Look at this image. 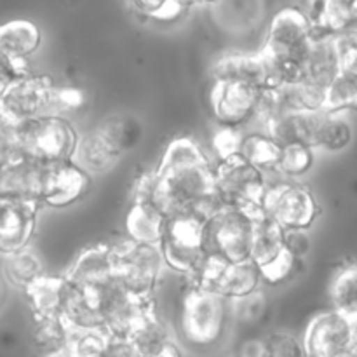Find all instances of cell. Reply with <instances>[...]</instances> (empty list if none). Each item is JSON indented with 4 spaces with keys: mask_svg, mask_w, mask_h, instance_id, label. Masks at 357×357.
Masks as SVG:
<instances>
[{
    "mask_svg": "<svg viewBox=\"0 0 357 357\" xmlns=\"http://www.w3.org/2000/svg\"><path fill=\"white\" fill-rule=\"evenodd\" d=\"M98 126L110 136L112 142L122 152H126L129 146H132L138 142V122H135L129 117H124V115H112V117H107L105 121H101Z\"/></svg>",
    "mask_w": 357,
    "mask_h": 357,
    "instance_id": "obj_37",
    "label": "cell"
},
{
    "mask_svg": "<svg viewBox=\"0 0 357 357\" xmlns=\"http://www.w3.org/2000/svg\"><path fill=\"white\" fill-rule=\"evenodd\" d=\"M108 281L86 286H70L66 282L68 288L63 303L61 321L68 330H94V328L105 330L103 303Z\"/></svg>",
    "mask_w": 357,
    "mask_h": 357,
    "instance_id": "obj_18",
    "label": "cell"
},
{
    "mask_svg": "<svg viewBox=\"0 0 357 357\" xmlns=\"http://www.w3.org/2000/svg\"><path fill=\"white\" fill-rule=\"evenodd\" d=\"M56 86L58 84L49 75L28 73L16 77L0 96V110L20 124L42 115L56 114Z\"/></svg>",
    "mask_w": 357,
    "mask_h": 357,
    "instance_id": "obj_11",
    "label": "cell"
},
{
    "mask_svg": "<svg viewBox=\"0 0 357 357\" xmlns=\"http://www.w3.org/2000/svg\"><path fill=\"white\" fill-rule=\"evenodd\" d=\"M44 167L17 157L0 167V197L38 201L42 190Z\"/></svg>",
    "mask_w": 357,
    "mask_h": 357,
    "instance_id": "obj_23",
    "label": "cell"
},
{
    "mask_svg": "<svg viewBox=\"0 0 357 357\" xmlns=\"http://www.w3.org/2000/svg\"><path fill=\"white\" fill-rule=\"evenodd\" d=\"M149 357H183V349H181V345L174 338V340L167 342L162 347L157 349L155 352H152Z\"/></svg>",
    "mask_w": 357,
    "mask_h": 357,
    "instance_id": "obj_48",
    "label": "cell"
},
{
    "mask_svg": "<svg viewBox=\"0 0 357 357\" xmlns=\"http://www.w3.org/2000/svg\"><path fill=\"white\" fill-rule=\"evenodd\" d=\"M155 309V298H139L132 295L114 275L105 289L103 328L110 337L129 338L136 324Z\"/></svg>",
    "mask_w": 357,
    "mask_h": 357,
    "instance_id": "obj_14",
    "label": "cell"
},
{
    "mask_svg": "<svg viewBox=\"0 0 357 357\" xmlns=\"http://www.w3.org/2000/svg\"><path fill=\"white\" fill-rule=\"evenodd\" d=\"M314 38L312 24L298 7H284L272 17L260 54L271 70L274 86L303 79Z\"/></svg>",
    "mask_w": 357,
    "mask_h": 357,
    "instance_id": "obj_2",
    "label": "cell"
},
{
    "mask_svg": "<svg viewBox=\"0 0 357 357\" xmlns=\"http://www.w3.org/2000/svg\"><path fill=\"white\" fill-rule=\"evenodd\" d=\"M352 6H354V10H356V16H357V0H352Z\"/></svg>",
    "mask_w": 357,
    "mask_h": 357,
    "instance_id": "obj_52",
    "label": "cell"
},
{
    "mask_svg": "<svg viewBox=\"0 0 357 357\" xmlns=\"http://www.w3.org/2000/svg\"><path fill=\"white\" fill-rule=\"evenodd\" d=\"M91 187H93V178L75 166L72 160L58 166L44 167L38 202L40 206H49L54 209L68 208L86 197Z\"/></svg>",
    "mask_w": 357,
    "mask_h": 357,
    "instance_id": "obj_17",
    "label": "cell"
},
{
    "mask_svg": "<svg viewBox=\"0 0 357 357\" xmlns=\"http://www.w3.org/2000/svg\"><path fill=\"white\" fill-rule=\"evenodd\" d=\"M340 66L333 84L326 91V112L344 114L357 110V28L335 35Z\"/></svg>",
    "mask_w": 357,
    "mask_h": 357,
    "instance_id": "obj_16",
    "label": "cell"
},
{
    "mask_svg": "<svg viewBox=\"0 0 357 357\" xmlns=\"http://www.w3.org/2000/svg\"><path fill=\"white\" fill-rule=\"evenodd\" d=\"M261 91L236 80L213 79L209 107L218 126L243 129L257 119Z\"/></svg>",
    "mask_w": 357,
    "mask_h": 357,
    "instance_id": "obj_13",
    "label": "cell"
},
{
    "mask_svg": "<svg viewBox=\"0 0 357 357\" xmlns=\"http://www.w3.org/2000/svg\"><path fill=\"white\" fill-rule=\"evenodd\" d=\"M2 293H3V289H2V281H0V298H2Z\"/></svg>",
    "mask_w": 357,
    "mask_h": 357,
    "instance_id": "obj_53",
    "label": "cell"
},
{
    "mask_svg": "<svg viewBox=\"0 0 357 357\" xmlns=\"http://www.w3.org/2000/svg\"><path fill=\"white\" fill-rule=\"evenodd\" d=\"M63 278L70 286L100 284L114 278L112 244H94L80 251Z\"/></svg>",
    "mask_w": 357,
    "mask_h": 357,
    "instance_id": "obj_24",
    "label": "cell"
},
{
    "mask_svg": "<svg viewBox=\"0 0 357 357\" xmlns=\"http://www.w3.org/2000/svg\"><path fill=\"white\" fill-rule=\"evenodd\" d=\"M354 138L352 126L349 124L344 114H331L326 112L323 126H321L319 138H317L316 150H324V152L337 153L347 149Z\"/></svg>",
    "mask_w": 357,
    "mask_h": 357,
    "instance_id": "obj_33",
    "label": "cell"
},
{
    "mask_svg": "<svg viewBox=\"0 0 357 357\" xmlns=\"http://www.w3.org/2000/svg\"><path fill=\"white\" fill-rule=\"evenodd\" d=\"M84 105V93L73 86H56L54 108L56 114L65 110H77Z\"/></svg>",
    "mask_w": 357,
    "mask_h": 357,
    "instance_id": "obj_44",
    "label": "cell"
},
{
    "mask_svg": "<svg viewBox=\"0 0 357 357\" xmlns=\"http://www.w3.org/2000/svg\"><path fill=\"white\" fill-rule=\"evenodd\" d=\"M153 173L152 202L166 216L194 213L208 220L223 206L215 188V166L192 136L171 139Z\"/></svg>",
    "mask_w": 357,
    "mask_h": 357,
    "instance_id": "obj_1",
    "label": "cell"
},
{
    "mask_svg": "<svg viewBox=\"0 0 357 357\" xmlns=\"http://www.w3.org/2000/svg\"><path fill=\"white\" fill-rule=\"evenodd\" d=\"M122 155L124 152L112 142L110 136L100 126H96L79 135L72 162L94 178L114 169Z\"/></svg>",
    "mask_w": 357,
    "mask_h": 357,
    "instance_id": "obj_21",
    "label": "cell"
},
{
    "mask_svg": "<svg viewBox=\"0 0 357 357\" xmlns=\"http://www.w3.org/2000/svg\"><path fill=\"white\" fill-rule=\"evenodd\" d=\"M167 216L153 202L132 201L124 218L126 239L139 244H157L164 236Z\"/></svg>",
    "mask_w": 357,
    "mask_h": 357,
    "instance_id": "obj_26",
    "label": "cell"
},
{
    "mask_svg": "<svg viewBox=\"0 0 357 357\" xmlns=\"http://www.w3.org/2000/svg\"><path fill=\"white\" fill-rule=\"evenodd\" d=\"M190 284L213 293L227 302H236L258 291L261 286V278L260 271L251 260L232 264L215 255H209L197 275L190 279Z\"/></svg>",
    "mask_w": 357,
    "mask_h": 357,
    "instance_id": "obj_10",
    "label": "cell"
},
{
    "mask_svg": "<svg viewBox=\"0 0 357 357\" xmlns=\"http://www.w3.org/2000/svg\"><path fill=\"white\" fill-rule=\"evenodd\" d=\"M42 42L40 30L28 20H13L0 24V58L6 59L14 75H28V58L38 51Z\"/></svg>",
    "mask_w": 357,
    "mask_h": 357,
    "instance_id": "obj_19",
    "label": "cell"
},
{
    "mask_svg": "<svg viewBox=\"0 0 357 357\" xmlns=\"http://www.w3.org/2000/svg\"><path fill=\"white\" fill-rule=\"evenodd\" d=\"M261 209L282 230H309L321 215L312 190L295 180L268 181Z\"/></svg>",
    "mask_w": 357,
    "mask_h": 357,
    "instance_id": "obj_8",
    "label": "cell"
},
{
    "mask_svg": "<svg viewBox=\"0 0 357 357\" xmlns=\"http://www.w3.org/2000/svg\"><path fill=\"white\" fill-rule=\"evenodd\" d=\"M131 6L143 16L157 21H173L180 17L188 7L211 0H129Z\"/></svg>",
    "mask_w": 357,
    "mask_h": 357,
    "instance_id": "obj_36",
    "label": "cell"
},
{
    "mask_svg": "<svg viewBox=\"0 0 357 357\" xmlns=\"http://www.w3.org/2000/svg\"><path fill=\"white\" fill-rule=\"evenodd\" d=\"M35 342L38 344L40 351H49V349H58L65 345L68 328L59 319H45L35 323Z\"/></svg>",
    "mask_w": 357,
    "mask_h": 357,
    "instance_id": "obj_40",
    "label": "cell"
},
{
    "mask_svg": "<svg viewBox=\"0 0 357 357\" xmlns=\"http://www.w3.org/2000/svg\"><path fill=\"white\" fill-rule=\"evenodd\" d=\"M110 335L101 328L94 330H68L65 351L68 357H103Z\"/></svg>",
    "mask_w": 357,
    "mask_h": 357,
    "instance_id": "obj_34",
    "label": "cell"
},
{
    "mask_svg": "<svg viewBox=\"0 0 357 357\" xmlns=\"http://www.w3.org/2000/svg\"><path fill=\"white\" fill-rule=\"evenodd\" d=\"M174 338L176 335H174L173 328L166 319L160 317L157 309L146 314L129 335V342L135 347L138 357H149L152 352H155L157 349Z\"/></svg>",
    "mask_w": 357,
    "mask_h": 357,
    "instance_id": "obj_29",
    "label": "cell"
},
{
    "mask_svg": "<svg viewBox=\"0 0 357 357\" xmlns=\"http://www.w3.org/2000/svg\"><path fill=\"white\" fill-rule=\"evenodd\" d=\"M340 66V54L335 35H316L303 66V80L326 89L333 84Z\"/></svg>",
    "mask_w": 357,
    "mask_h": 357,
    "instance_id": "obj_27",
    "label": "cell"
},
{
    "mask_svg": "<svg viewBox=\"0 0 357 357\" xmlns=\"http://www.w3.org/2000/svg\"><path fill=\"white\" fill-rule=\"evenodd\" d=\"M305 357H340L357 345V323L333 309L310 319L302 338Z\"/></svg>",
    "mask_w": 357,
    "mask_h": 357,
    "instance_id": "obj_12",
    "label": "cell"
},
{
    "mask_svg": "<svg viewBox=\"0 0 357 357\" xmlns=\"http://www.w3.org/2000/svg\"><path fill=\"white\" fill-rule=\"evenodd\" d=\"M243 139H244L243 129L223 128V126H218V129H216L215 135H213L211 138L213 152L216 153L218 160H225L234 155H239L241 146H243Z\"/></svg>",
    "mask_w": 357,
    "mask_h": 357,
    "instance_id": "obj_41",
    "label": "cell"
},
{
    "mask_svg": "<svg viewBox=\"0 0 357 357\" xmlns=\"http://www.w3.org/2000/svg\"><path fill=\"white\" fill-rule=\"evenodd\" d=\"M159 248L166 268L187 279H194L209 257L206 220L194 213L167 216Z\"/></svg>",
    "mask_w": 357,
    "mask_h": 357,
    "instance_id": "obj_5",
    "label": "cell"
},
{
    "mask_svg": "<svg viewBox=\"0 0 357 357\" xmlns=\"http://www.w3.org/2000/svg\"><path fill=\"white\" fill-rule=\"evenodd\" d=\"M17 157H20V153H17L16 145H14L13 142H9V139L0 136V167L9 164L10 160L17 159Z\"/></svg>",
    "mask_w": 357,
    "mask_h": 357,
    "instance_id": "obj_47",
    "label": "cell"
},
{
    "mask_svg": "<svg viewBox=\"0 0 357 357\" xmlns=\"http://www.w3.org/2000/svg\"><path fill=\"white\" fill-rule=\"evenodd\" d=\"M300 264H302V261H298L296 258H293L291 255L284 250L278 258H275L274 261L267 264L265 267L258 268V271H260L261 282H265V284H268V286L282 284V282H286V281H289L291 278H295Z\"/></svg>",
    "mask_w": 357,
    "mask_h": 357,
    "instance_id": "obj_39",
    "label": "cell"
},
{
    "mask_svg": "<svg viewBox=\"0 0 357 357\" xmlns=\"http://www.w3.org/2000/svg\"><path fill=\"white\" fill-rule=\"evenodd\" d=\"M260 356H261V340H253L244 344L239 357H260Z\"/></svg>",
    "mask_w": 357,
    "mask_h": 357,
    "instance_id": "obj_50",
    "label": "cell"
},
{
    "mask_svg": "<svg viewBox=\"0 0 357 357\" xmlns=\"http://www.w3.org/2000/svg\"><path fill=\"white\" fill-rule=\"evenodd\" d=\"M232 319L230 302L190 284L178 310L176 340L188 351L208 354L222 345Z\"/></svg>",
    "mask_w": 357,
    "mask_h": 357,
    "instance_id": "obj_3",
    "label": "cell"
},
{
    "mask_svg": "<svg viewBox=\"0 0 357 357\" xmlns=\"http://www.w3.org/2000/svg\"><path fill=\"white\" fill-rule=\"evenodd\" d=\"M103 357H138V354H136L129 338L110 337L107 352H105Z\"/></svg>",
    "mask_w": 357,
    "mask_h": 357,
    "instance_id": "obj_46",
    "label": "cell"
},
{
    "mask_svg": "<svg viewBox=\"0 0 357 357\" xmlns=\"http://www.w3.org/2000/svg\"><path fill=\"white\" fill-rule=\"evenodd\" d=\"M284 251V230L265 213L255 216L251 229V258L258 268L274 261Z\"/></svg>",
    "mask_w": 357,
    "mask_h": 357,
    "instance_id": "obj_28",
    "label": "cell"
},
{
    "mask_svg": "<svg viewBox=\"0 0 357 357\" xmlns=\"http://www.w3.org/2000/svg\"><path fill=\"white\" fill-rule=\"evenodd\" d=\"M260 357H305L302 340L288 331H274L261 340Z\"/></svg>",
    "mask_w": 357,
    "mask_h": 357,
    "instance_id": "obj_38",
    "label": "cell"
},
{
    "mask_svg": "<svg viewBox=\"0 0 357 357\" xmlns=\"http://www.w3.org/2000/svg\"><path fill=\"white\" fill-rule=\"evenodd\" d=\"M330 302L335 312L357 323V264H345L330 282Z\"/></svg>",
    "mask_w": 357,
    "mask_h": 357,
    "instance_id": "obj_30",
    "label": "cell"
},
{
    "mask_svg": "<svg viewBox=\"0 0 357 357\" xmlns=\"http://www.w3.org/2000/svg\"><path fill=\"white\" fill-rule=\"evenodd\" d=\"M213 79L236 80L257 89L274 86L271 70L260 52H227L213 65Z\"/></svg>",
    "mask_w": 357,
    "mask_h": 357,
    "instance_id": "obj_22",
    "label": "cell"
},
{
    "mask_svg": "<svg viewBox=\"0 0 357 357\" xmlns=\"http://www.w3.org/2000/svg\"><path fill=\"white\" fill-rule=\"evenodd\" d=\"M114 275L129 293L139 298H155L162 279V251L157 244H139L122 239L112 244Z\"/></svg>",
    "mask_w": 357,
    "mask_h": 357,
    "instance_id": "obj_6",
    "label": "cell"
},
{
    "mask_svg": "<svg viewBox=\"0 0 357 357\" xmlns=\"http://www.w3.org/2000/svg\"><path fill=\"white\" fill-rule=\"evenodd\" d=\"M324 115L326 112H281L261 128L281 146L300 143L316 150Z\"/></svg>",
    "mask_w": 357,
    "mask_h": 357,
    "instance_id": "obj_20",
    "label": "cell"
},
{
    "mask_svg": "<svg viewBox=\"0 0 357 357\" xmlns=\"http://www.w3.org/2000/svg\"><path fill=\"white\" fill-rule=\"evenodd\" d=\"M14 79H16V75H14L10 65L6 61V59L0 58V96H2V93L6 91V87L9 86Z\"/></svg>",
    "mask_w": 357,
    "mask_h": 357,
    "instance_id": "obj_49",
    "label": "cell"
},
{
    "mask_svg": "<svg viewBox=\"0 0 357 357\" xmlns=\"http://www.w3.org/2000/svg\"><path fill=\"white\" fill-rule=\"evenodd\" d=\"M40 357H68V354H66L65 347H58V349H49V351H42Z\"/></svg>",
    "mask_w": 357,
    "mask_h": 357,
    "instance_id": "obj_51",
    "label": "cell"
},
{
    "mask_svg": "<svg viewBox=\"0 0 357 357\" xmlns=\"http://www.w3.org/2000/svg\"><path fill=\"white\" fill-rule=\"evenodd\" d=\"M316 164V150L310 146L293 143V145L282 146L281 157H279L278 171L275 174L282 176L284 180H298L305 174L310 173V169Z\"/></svg>",
    "mask_w": 357,
    "mask_h": 357,
    "instance_id": "obj_35",
    "label": "cell"
},
{
    "mask_svg": "<svg viewBox=\"0 0 357 357\" xmlns=\"http://www.w3.org/2000/svg\"><path fill=\"white\" fill-rule=\"evenodd\" d=\"M284 250L293 258L303 261V258L312 250V239L309 236V230H284Z\"/></svg>",
    "mask_w": 357,
    "mask_h": 357,
    "instance_id": "obj_43",
    "label": "cell"
},
{
    "mask_svg": "<svg viewBox=\"0 0 357 357\" xmlns=\"http://www.w3.org/2000/svg\"><path fill=\"white\" fill-rule=\"evenodd\" d=\"M40 208L38 201L0 197V257L30 248Z\"/></svg>",
    "mask_w": 357,
    "mask_h": 357,
    "instance_id": "obj_15",
    "label": "cell"
},
{
    "mask_svg": "<svg viewBox=\"0 0 357 357\" xmlns=\"http://www.w3.org/2000/svg\"><path fill=\"white\" fill-rule=\"evenodd\" d=\"M66 288H68V284H66L63 274H44L24 289V296H26V302L30 305L35 323L37 321L59 319L61 317Z\"/></svg>",
    "mask_w": 357,
    "mask_h": 357,
    "instance_id": "obj_25",
    "label": "cell"
},
{
    "mask_svg": "<svg viewBox=\"0 0 357 357\" xmlns=\"http://www.w3.org/2000/svg\"><path fill=\"white\" fill-rule=\"evenodd\" d=\"M153 188H155V173H153V169L143 171V173L135 180V185H132L131 202L132 201L152 202Z\"/></svg>",
    "mask_w": 357,
    "mask_h": 357,
    "instance_id": "obj_45",
    "label": "cell"
},
{
    "mask_svg": "<svg viewBox=\"0 0 357 357\" xmlns=\"http://www.w3.org/2000/svg\"><path fill=\"white\" fill-rule=\"evenodd\" d=\"M79 132L61 114H49L23 122L17 129L16 149L20 157L40 167L70 162Z\"/></svg>",
    "mask_w": 357,
    "mask_h": 357,
    "instance_id": "obj_4",
    "label": "cell"
},
{
    "mask_svg": "<svg viewBox=\"0 0 357 357\" xmlns=\"http://www.w3.org/2000/svg\"><path fill=\"white\" fill-rule=\"evenodd\" d=\"M230 307H232V317H237L243 323H255L264 316L265 309H267V298L261 289H258L244 298L230 302Z\"/></svg>",
    "mask_w": 357,
    "mask_h": 357,
    "instance_id": "obj_42",
    "label": "cell"
},
{
    "mask_svg": "<svg viewBox=\"0 0 357 357\" xmlns=\"http://www.w3.org/2000/svg\"><path fill=\"white\" fill-rule=\"evenodd\" d=\"M253 218L241 209L222 206L206 220L208 253L232 264L250 261Z\"/></svg>",
    "mask_w": 357,
    "mask_h": 357,
    "instance_id": "obj_9",
    "label": "cell"
},
{
    "mask_svg": "<svg viewBox=\"0 0 357 357\" xmlns=\"http://www.w3.org/2000/svg\"><path fill=\"white\" fill-rule=\"evenodd\" d=\"M281 152L282 146L261 131L244 135L239 155L264 174H272L278 171Z\"/></svg>",
    "mask_w": 357,
    "mask_h": 357,
    "instance_id": "obj_31",
    "label": "cell"
},
{
    "mask_svg": "<svg viewBox=\"0 0 357 357\" xmlns=\"http://www.w3.org/2000/svg\"><path fill=\"white\" fill-rule=\"evenodd\" d=\"M267 185V174L241 155L218 160L215 166V188L222 204L241 209L251 218L264 213L261 202Z\"/></svg>",
    "mask_w": 357,
    "mask_h": 357,
    "instance_id": "obj_7",
    "label": "cell"
},
{
    "mask_svg": "<svg viewBox=\"0 0 357 357\" xmlns=\"http://www.w3.org/2000/svg\"><path fill=\"white\" fill-rule=\"evenodd\" d=\"M2 268L7 281L16 286V288L23 289V291L31 282L37 281L40 275L45 274L42 258L30 248L3 257Z\"/></svg>",
    "mask_w": 357,
    "mask_h": 357,
    "instance_id": "obj_32",
    "label": "cell"
}]
</instances>
